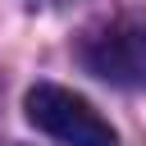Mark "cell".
<instances>
[{
    "instance_id": "obj_2",
    "label": "cell",
    "mask_w": 146,
    "mask_h": 146,
    "mask_svg": "<svg viewBox=\"0 0 146 146\" xmlns=\"http://www.w3.org/2000/svg\"><path fill=\"white\" fill-rule=\"evenodd\" d=\"M78 59L87 73H96L110 87L146 91V23L137 18H110L91 27L78 46Z\"/></svg>"
},
{
    "instance_id": "obj_1",
    "label": "cell",
    "mask_w": 146,
    "mask_h": 146,
    "mask_svg": "<svg viewBox=\"0 0 146 146\" xmlns=\"http://www.w3.org/2000/svg\"><path fill=\"white\" fill-rule=\"evenodd\" d=\"M27 123L46 137H55L59 146H119L110 119L78 91L59 87V82H36L23 96Z\"/></svg>"
}]
</instances>
